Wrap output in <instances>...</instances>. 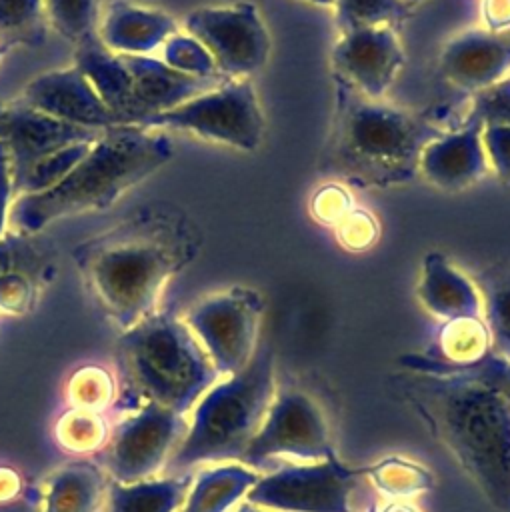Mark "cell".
Returning <instances> with one entry per match:
<instances>
[{
  "instance_id": "cell-42",
  "label": "cell",
  "mask_w": 510,
  "mask_h": 512,
  "mask_svg": "<svg viewBox=\"0 0 510 512\" xmlns=\"http://www.w3.org/2000/svg\"><path fill=\"white\" fill-rule=\"evenodd\" d=\"M22 490V480L16 470L8 466H0V504L16 498Z\"/></svg>"
},
{
  "instance_id": "cell-3",
  "label": "cell",
  "mask_w": 510,
  "mask_h": 512,
  "mask_svg": "<svg viewBox=\"0 0 510 512\" xmlns=\"http://www.w3.org/2000/svg\"><path fill=\"white\" fill-rule=\"evenodd\" d=\"M334 84V116L320 172L358 188L410 182L424 146L446 130L424 114L366 98L340 80Z\"/></svg>"
},
{
  "instance_id": "cell-25",
  "label": "cell",
  "mask_w": 510,
  "mask_h": 512,
  "mask_svg": "<svg viewBox=\"0 0 510 512\" xmlns=\"http://www.w3.org/2000/svg\"><path fill=\"white\" fill-rule=\"evenodd\" d=\"M192 484L190 474H174L166 478H148L140 482L122 484L108 480V510L110 512H176L182 508L188 488Z\"/></svg>"
},
{
  "instance_id": "cell-28",
  "label": "cell",
  "mask_w": 510,
  "mask_h": 512,
  "mask_svg": "<svg viewBox=\"0 0 510 512\" xmlns=\"http://www.w3.org/2000/svg\"><path fill=\"white\" fill-rule=\"evenodd\" d=\"M398 362L404 370H410V372H430V374H444V376L474 380L510 398V360L500 358L492 352H488L484 358L468 366H446L432 360L426 354H404Z\"/></svg>"
},
{
  "instance_id": "cell-22",
  "label": "cell",
  "mask_w": 510,
  "mask_h": 512,
  "mask_svg": "<svg viewBox=\"0 0 510 512\" xmlns=\"http://www.w3.org/2000/svg\"><path fill=\"white\" fill-rule=\"evenodd\" d=\"M74 66L90 80L102 102L118 118L120 124H130L134 116L132 90L126 64L120 54L108 50L98 36L74 46Z\"/></svg>"
},
{
  "instance_id": "cell-36",
  "label": "cell",
  "mask_w": 510,
  "mask_h": 512,
  "mask_svg": "<svg viewBox=\"0 0 510 512\" xmlns=\"http://www.w3.org/2000/svg\"><path fill=\"white\" fill-rule=\"evenodd\" d=\"M466 120L484 124H510V74L498 84L474 94Z\"/></svg>"
},
{
  "instance_id": "cell-18",
  "label": "cell",
  "mask_w": 510,
  "mask_h": 512,
  "mask_svg": "<svg viewBox=\"0 0 510 512\" xmlns=\"http://www.w3.org/2000/svg\"><path fill=\"white\" fill-rule=\"evenodd\" d=\"M418 172L444 192H460L476 184L488 172L482 124L464 118L458 128L428 142L420 154Z\"/></svg>"
},
{
  "instance_id": "cell-21",
  "label": "cell",
  "mask_w": 510,
  "mask_h": 512,
  "mask_svg": "<svg viewBox=\"0 0 510 512\" xmlns=\"http://www.w3.org/2000/svg\"><path fill=\"white\" fill-rule=\"evenodd\" d=\"M416 294L422 306L444 322L482 318V296L478 286L440 252L426 254Z\"/></svg>"
},
{
  "instance_id": "cell-38",
  "label": "cell",
  "mask_w": 510,
  "mask_h": 512,
  "mask_svg": "<svg viewBox=\"0 0 510 512\" xmlns=\"http://www.w3.org/2000/svg\"><path fill=\"white\" fill-rule=\"evenodd\" d=\"M376 236V224L364 212H348L340 220V238L346 246L362 250Z\"/></svg>"
},
{
  "instance_id": "cell-26",
  "label": "cell",
  "mask_w": 510,
  "mask_h": 512,
  "mask_svg": "<svg viewBox=\"0 0 510 512\" xmlns=\"http://www.w3.org/2000/svg\"><path fill=\"white\" fill-rule=\"evenodd\" d=\"M482 320L490 334L492 354L510 360V266L494 264L478 278Z\"/></svg>"
},
{
  "instance_id": "cell-14",
  "label": "cell",
  "mask_w": 510,
  "mask_h": 512,
  "mask_svg": "<svg viewBox=\"0 0 510 512\" xmlns=\"http://www.w3.org/2000/svg\"><path fill=\"white\" fill-rule=\"evenodd\" d=\"M334 80L352 86L366 98L382 100L406 56L392 26H368L342 32L332 48Z\"/></svg>"
},
{
  "instance_id": "cell-46",
  "label": "cell",
  "mask_w": 510,
  "mask_h": 512,
  "mask_svg": "<svg viewBox=\"0 0 510 512\" xmlns=\"http://www.w3.org/2000/svg\"><path fill=\"white\" fill-rule=\"evenodd\" d=\"M10 48H6V46H2L0 44V64H2V60H4V56H6V52H8Z\"/></svg>"
},
{
  "instance_id": "cell-32",
  "label": "cell",
  "mask_w": 510,
  "mask_h": 512,
  "mask_svg": "<svg viewBox=\"0 0 510 512\" xmlns=\"http://www.w3.org/2000/svg\"><path fill=\"white\" fill-rule=\"evenodd\" d=\"M334 8L340 34L368 26L396 28L412 14V4L404 0H336Z\"/></svg>"
},
{
  "instance_id": "cell-33",
  "label": "cell",
  "mask_w": 510,
  "mask_h": 512,
  "mask_svg": "<svg viewBox=\"0 0 510 512\" xmlns=\"http://www.w3.org/2000/svg\"><path fill=\"white\" fill-rule=\"evenodd\" d=\"M48 24L74 46L98 28V0H44Z\"/></svg>"
},
{
  "instance_id": "cell-1",
  "label": "cell",
  "mask_w": 510,
  "mask_h": 512,
  "mask_svg": "<svg viewBox=\"0 0 510 512\" xmlns=\"http://www.w3.org/2000/svg\"><path fill=\"white\" fill-rule=\"evenodd\" d=\"M200 250L182 210L148 204L72 248L74 266L102 314L122 332L158 310L166 284Z\"/></svg>"
},
{
  "instance_id": "cell-7",
  "label": "cell",
  "mask_w": 510,
  "mask_h": 512,
  "mask_svg": "<svg viewBox=\"0 0 510 512\" xmlns=\"http://www.w3.org/2000/svg\"><path fill=\"white\" fill-rule=\"evenodd\" d=\"M132 126L190 132L216 144L254 152L262 144L266 122L250 78H228L216 88Z\"/></svg>"
},
{
  "instance_id": "cell-41",
  "label": "cell",
  "mask_w": 510,
  "mask_h": 512,
  "mask_svg": "<svg viewBox=\"0 0 510 512\" xmlns=\"http://www.w3.org/2000/svg\"><path fill=\"white\" fill-rule=\"evenodd\" d=\"M484 20L488 30L510 28V0H484Z\"/></svg>"
},
{
  "instance_id": "cell-16",
  "label": "cell",
  "mask_w": 510,
  "mask_h": 512,
  "mask_svg": "<svg viewBox=\"0 0 510 512\" xmlns=\"http://www.w3.org/2000/svg\"><path fill=\"white\" fill-rule=\"evenodd\" d=\"M20 98L44 114L90 130L120 126L78 66L46 70L26 82Z\"/></svg>"
},
{
  "instance_id": "cell-9",
  "label": "cell",
  "mask_w": 510,
  "mask_h": 512,
  "mask_svg": "<svg viewBox=\"0 0 510 512\" xmlns=\"http://www.w3.org/2000/svg\"><path fill=\"white\" fill-rule=\"evenodd\" d=\"M186 428L184 414L156 402H140L110 430L100 450L104 472L122 484L154 478L168 464Z\"/></svg>"
},
{
  "instance_id": "cell-30",
  "label": "cell",
  "mask_w": 510,
  "mask_h": 512,
  "mask_svg": "<svg viewBox=\"0 0 510 512\" xmlns=\"http://www.w3.org/2000/svg\"><path fill=\"white\" fill-rule=\"evenodd\" d=\"M54 436L62 450L88 454L104 448L110 436V428L102 412L70 408L56 420Z\"/></svg>"
},
{
  "instance_id": "cell-15",
  "label": "cell",
  "mask_w": 510,
  "mask_h": 512,
  "mask_svg": "<svg viewBox=\"0 0 510 512\" xmlns=\"http://www.w3.org/2000/svg\"><path fill=\"white\" fill-rule=\"evenodd\" d=\"M40 234V232H38ZM38 234L6 232L0 238V312L22 316L34 310L56 274L54 248Z\"/></svg>"
},
{
  "instance_id": "cell-39",
  "label": "cell",
  "mask_w": 510,
  "mask_h": 512,
  "mask_svg": "<svg viewBox=\"0 0 510 512\" xmlns=\"http://www.w3.org/2000/svg\"><path fill=\"white\" fill-rule=\"evenodd\" d=\"M16 198L14 178L10 168V158L6 148L0 144V238L8 232V218L12 212V204Z\"/></svg>"
},
{
  "instance_id": "cell-27",
  "label": "cell",
  "mask_w": 510,
  "mask_h": 512,
  "mask_svg": "<svg viewBox=\"0 0 510 512\" xmlns=\"http://www.w3.org/2000/svg\"><path fill=\"white\" fill-rule=\"evenodd\" d=\"M490 350V334L482 318H460L442 324L432 360L446 366H468L484 358Z\"/></svg>"
},
{
  "instance_id": "cell-44",
  "label": "cell",
  "mask_w": 510,
  "mask_h": 512,
  "mask_svg": "<svg viewBox=\"0 0 510 512\" xmlns=\"http://www.w3.org/2000/svg\"><path fill=\"white\" fill-rule=\"evenodd\" d=\"M236 512H272V510H266V508H260V506H254V504L246 502V504H242Z\"/></svg>"
},
{
  "instance_id": "cell-34",
  "label": "cell",
  "mask_w": 510,
  "mask_h": 512,
  "mask_svg": "<svg viewBox=\"0 0 510 512\" xmlns=\"http://www.w3.org/2000/svg\"><path fill=\"white\" fill-rule=\"evenodd\" d=\"M72 408L102 412L114 400V378L98 364H88L78 368L66 388Z\"/></svg>"
},
{
  "instance_id": "cell-8",
  "label": "cell",
  "mask_w": 510,
  "mask_h": 512,
  "mask_svg": "<svg viewBox=\"0 0 510 512\" xmlns=\"http://www.w3.org/2000/svg\"><path fill=\"white\" fill-rule=\"evenodd\" d=\"M264 298L254 288L232 286L194 302L184 322L198 338L216 372H240L258 350Z\"/></svg>"
},
{
  "instance_id": "cell-45",
  "label": "cell",
  "mask_w": 510,
  "mask_h": 512,
  "mask_svg": "<svg viewBox=\"0 0 510 512\" xmlns=\"http://www.w3.org/2000/svg\"><path fill=\"white\" fill-rule=\"evenodd\" d=\"M304 2L318 4V6H334V2H336V0H304Z\"/></svg>"
},
{
  "instance_id": "cell-11",
  "label": "cell",
  "mask_w": 510,
  "mask_h": 512,
  "mask_svg": "<svg viewBox=\"0 0 510 512\" xmlns=\"http://www.w3.org/2000/svg\"><path fill=\"white\" fill-rule=\"evenodd\" d=\"M274 456L310 462L336 456L328 418L320 404L304 390L284 388L274 394L264 422L240 462L256 468Z\"/></svg>"
},
{
  "instance_id": "cell-20",
  "label": "cell",
  "mask_w": 510,
  "mask_h": 512,
  "mask_svg": "<svg viewBox=\"0 0 510 512\" xmlns=\"http://www.w3.org/2000/svg\"><path fill=\"white\" fill-rule=\"evenodd\" d=\"M176 32L178 24L168 12L126 0H112L96 28L108 50L126 56H150Z\"/></svg>"
},
{
  "instance_id": "cell-31",
  "label": "cell",
  "mask_w": 510,
  "mask_h": 512,
  "mask_svg": "<svg viewBox=\"0 0 510 512\" xmlns=\"http://www.w3.org/2000/svg\"><path fill=\"white\" fill-rule=\"evenodd\" d=\"M364 478H368L380 492L398 498L428 492L434 486L430 470L404 458H384L364 466Z\"/></svg>"
},
{
  "instance_id": "cell-17",
  "label": "cell",
  "mask_w": 510,
  "mask_h": 512,
  "mask_svg": "<svg viewBox=\"0 0 510 512\" xmlns=\"http://www.w3.org/2000/svg\"><path fill=\"white\" fill-rule=\"evenodd\" d=\"M438 66L456 88L478 94L510 74V28L464 30L442 48Z\"/></svg>"
},
{
  "instance_id": "cell-23",
  "label": "cell",
  "mask_w": 510,
  "mask_h": 512,
  "mask_svg": "<svg viewBox=\"0 0 510 512\" xmlns=\"http://www.w3.org/2000/svg\"><path fill=\"white\" fill-rule=\"evenodd\" d=\"M106 492L104 468L88 460H74L46 478L42 512H98Z\"/></svg>"
},
{
  "instance_id": "cell-47",
  "label": "cell",
  "mask_w": 510,
  "mask_h": 512,
  "mask_svg": "<svg viewBox=\"0 0 510 512\" xmlns=\"http://www.w3.org/2000/svg\"><path fill=\"white\" fill-rule=\"evenodd\" d=\"M404 2H408V4H412V6H414V2H418V0H404Z\"/></svg>"
},
{
  "instance_id": "cell-29",
  "label": "cell",
  "mask_w": 510,
  "mask_h": 512,
  "mask_svg": "<svg viewBox=\"0 0 510 512\" xmlns=\"http://www.w3.org/2000/svg\"><path fill=\"white\" fill-rule=\"evenodd\" d=\"M44 0H0V44L40 46L46 40Z\"/></svg>"
},
{
  "instance_id": "cell-5",
  "label": "cell",
  "mask_w": 510,
  "mask_h": 512,
  "mask_svg": "<svg viewBox=\"0 0 510 512\" xmlns=\"http://www.w3.org/2000/svg\"><path fill=\"white\" fill-rule=\"evenodd\" d=\"M276 394L274 356L258 346L236 374L212 384L194 404L192 420L168 464L184 470L200 462H240Z\"/></svg>"
},
{
  "instance_id": "cell-10",
  "label": "cell",
  "mask_w": 510,
  "mask_h": 512,
  "mask_svg": "<svg viewBox=\"0 0 510 512\" xmlns=\"http://www.w3.org/2000/svg\"><path fill=\"white\" fill-rule=\"evenodd\" d=\"M364 466H348L338 456L310 464L284 466L260 476L246 502L272 512H352V490Z\"/></svg>"
},
{
  "instance_id": "cell-4",
  "label": "cell",
  "mask_w": 510,
  "mask_h": 512,
  "mask_svg": "<svg viewBox=\"0 0 510 512\" xmlns=\"http://www.w3.org/2000/svg\"><path fill=\"white\" fill-rule=\"evenodd\" d=\"M172 156L174 144L164 130L132 124L106 128L58 184L14 200L12 224L38 234L58 220L106 210Z\"/></svg>"
},
{
  "instance_id": "cell-2",
  "label": "cell",
  "mask_w": 510,
  "mask_h": 512,
  "mask_svg": "<svg viewBox=\"0 0 510 512\" xmlns=\"http://www.w3.org/2000/svg\"><path fill=\"white\" fill-rule=\"evenodd\" d=\"M398 394L496 512H510V398L466 378L394 374Z\"/></svg>"
},
{
  "instance_id": "cell-37",
  "label": "cell",
  "mask_w": 510,
  "mask_h": 512,
  "mask_svg": "<svg viewBox=\"0 0 510 512\" xmlns=\"http://www.w3.org/2000/svg\"><path fill=\"white\" fill-rule=\"evenodd\" d=\"M482 144L488 168L502 184L510 186V124H484Z\"/></svg>"
},
{
  "instance_id": "cell-6",
  "label": "cell",
  "mask_w": 510,
  "mask_h": 512,
  "mask_svg": "<svg viewBox=\"0 0 510 512\" xmlns=\"http://www.w3.org/2000/svg\"><path fill=\"white\" fill-rule=\"evenodd\" d=\"M118 358L142 402H156L178 414L190 412L220 380L198 338L168 310H156L124 330Z\"/></svg>"
},
{
  "instance_id": "cell-43",
  "label": "cell",
  "mask_w": 510,
  "mask_h": 512,
  "mask_svg": "<svg viewBox=\"0 0 510 512\" xmlns=\"http://www.w3.org/2000/svg\"><path fill=\"white\" fill-rule=\"evenodd\" d=\"M382 512H418L414 506H410V504H400V502H396V504H390V506H386Z\"/></svg>"
},
{
  "instance_id": "cell-13",
  "label": "cell",
  "mask_w": 510,
  "mask_h": 512,
  "mask_svg": "<svg viewBox=\"0 0 510 512\" xmlns=\"http://www.w3.org/2000/svg\"><path fill=\"white\" fill-rule=\"evenodd\" d=\"M102 132L56 120L22 98L0 102V144L10 158L14 190L38 164L76 144L92 142Z\"/></svg>"
},
{
  "instance_id": "cell-40",
  "label": "cell",
  "mask_w": 510,
  "mask_h": 512,
  "mask_svg": "<svg viewBox=\"0 0 510 512\" xmlns=\"http://www.w3.org/2000/svg\"><path fill=\"white\" fill-rule=\"evenodd\" d=\"M320 196L324 200H328V208L316 210L318 218L332 224V222H340L348 214V198L340 188H324L320 192Z\"/></svg>"
},
{
  "instance_id": "cell-24",
  "label": "cell",
  "mask_w": 510,
  "mask_h": 512,
  "mask_svg": "<svg viewBox=\"0 0 510 512\" xmlns=\"http://www.w3.org/2000/svg\"><path fill=\"white\" fill-rule=\"evenodd\" d=\"M260 474L238 462L202 470L192 478L180 512H228L240 498H246Z\"/></svg>"
},
{
  "instance_id": "cell-19",
  "label": "cell",
  "mask_w": 510,
  "mask_h": 512,
  "mask_svg": "<svg viewBox=\"0 0 510 512\" xmlns=\"http://www.w3.org/2000/svg\"><path fill=\"white\" fill-rule=\"evenodd\" d=\"M120 56L130 76L132 108H134V116L130 124H138L148 116L166 112L228 80L224 76H208V78L188 76L172 70L156 56H126V54H120Z\"/></svg>"
},
{
  "instance_id": "cell-12",
  "label": "cell",
  "mask_w": 510,
  "mask_h": 512,
  "mask_svg": "<svg viewBox=\"0 0 510 512\" xmlns=\"http://www.w3.org/2000/svg\"><path fill=\"white\" fill-rule=\"evenodd\" d=\"M182 26L210 52L224 78H248L268 62L270 36L252 2L200 6L184 16Z\"/></svg>"
},
{
  "instance_id": "cell-35",
  "label": "cell",
  "mask_w": 510,
  "mask_h": 512,
  "mask_svg": "<svg viewBox=\"0 0 510 512\" xmlns=\"http://www.w3.org/2000/svg\"><path fill=\"white\" fill-rule=\"evenodd\" d=\"M160 60L172 70L188 76H198V78L220 76L216 72V64L210 52L194 36L186 32H176L162 44Z\"/></svg>"
}]
</instances>
